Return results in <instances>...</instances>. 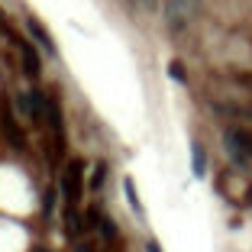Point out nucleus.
Returning a JSON list of instances; mask_svg holds the SVG:
<instances>
[{
    "label": "nucleus",
    "instance_id": "f03ea898",
    "mask_svg": "<svg viewBox=\"0 0 252 252\" xmlns=\"http://www.w3.org/2000/svg\"><path fill=\"white\" fill-rule=\"evenodd\" d=\"M81 171H84L81 162H68L65 175H62V194H65V207L68 210L78 207V197H81Z\"/></svg>",
    "mask_w": 252,
    "mask_h": 252
},
{
    "label": "nucleus",
    "instance_id": "7ed1b4c3",
    "mask_svg": "<svg viewBox=\"0 0 252 252\" xmlns=\"http://www.w3.org/2000/svg\"><path fill=\"white\" fill-rule=\"evenodd\" d=\"M191 10H194V0H168L165 13H168V23H171V26H185L188 16H191Z\"/></svg>",
    "mask_w": 252,
    "mask_h": 252
},
{
    "label": "nucleus",
    "instance_id": "2eb2a0df",
    "mask_svg": "<svg viewBox=\"0 0 252 252\" xmlns=\"http://www.w3.org/2000/svg\"><path fill=\"white\" fill-rule=\"evenodd\" d=\"M32 252H49V249H32Z\"/></svg>",
    "mask_w": 252,
    "mask_h": 252
},
{
    "label": "nucleus",
    "instance_id": "9d476101",
    "mask_svg": "<svg viewBox=\"0 0 252 252\" xmlns=\"http://www.w3.org/2000/svg\"><path fill=\"white\" fill-rule=\"evenodd\" d=\"M100 233H104L107 239H113V236H117V223H113V220H100Z\"/></svg>",
    "mask_w": 252,
    "mask_h": 252
},
{
    "label": "nucleus",
    "instance_id": "39448f33",
    "mask_svg": "<svg viewBox=\"0 0 252 252\" xmlns=\"http://www.w3.org/2000/svg\"><path fill=\"white\" fill-rule=\"evenodd\" d=\"M0 126H3L7 139L13 142L16 149H23V146H26V139H23V133H20V126H16V120L10 117V110H3V113H0Z\"/></svg>",
    "mask_w": 252,
    "mask_h": 252
},
{
    "label": "nucleus",
    "instance_id": "f8f14e48",
    "mask_svg": "<svg viewBox=\"0 0 252 252\" xmlns=\"http://www.w3.org/2000/svg\"><path fill=\"white\" fill-rule=\"evenodd\" d=\"M74 252H94V249H91L88 243H81V246H78V249H74Z\"/></svg>",
    "mask_w": 252,
    "mask_h": 252
},
{
    "label": "nucleus",
    "instance_id": "1a4fd4ad",
    "mask_svg": "<svg viewBox=\"0 0 252 252\" xmlns=\"http://www.w3.org/2000/svg\"><path fill=\"white\" fill-rule=\"evenodd\" d=\"M104 175H107V165L100 162V165H97V168H94V178H91V188H94V191H97V188H100V185H104Z\"/></svg>",
    "mask_w": 252,
    "mask_h": 252
},
{
    "label": "nucleus",
    "instance_id": "4468645a",
    "mask_svg": "<svg viewBox=\"0 0 252 252\" xmlns=\"http://www.w3.org/2000/svg\"><path fill=\"white\" fill-rule=\"evenodd\" d=\"M246 204H252V188H249V191H246Z\"/></svg>",
    "mask_w": 252,
    "mask_h": 252
},
{
    "label": "nucleus",
    "instance_id": "f257e3e1",
    "mask_svg": "<svg viewBox=\"0 0 252 252\" xmlns=\"http://www.w3.org/2000/svg\"><path fill=\"white\" fill-rule=\"evenodd\" d=\"M226 152L239 168H252V133L246 129H226Z\"/></svg>",
    "mask_w": 252,
    "mask_h": 252
},
{
    "label": "nucleus",
    "instance_id": "ddd939ff",
    "mask_svg": "<svg viewBox=\"0 0 252 252\" xmlns=\"http://www.w3.org/2000/svg\"><path fill=\"white\" fill-rule=\"evenodd\" d=\"M146 249H149V252H158V246H156V243H149V246H146Z\"/></svg>",
    "mask_w": 252,
    "mask_h": 252
},
{
    "label": "nucleus",
    "instance_id": "9b49d317",
    "mask_svg": "<svg viewBox=\"0 0 252 252\" xmlns=\"http://www.w3.org/2000/svg\"><path fill=\"white\" fill-rule=\"evenodd\" d=\"M168 71H171V78H175V81H185V68H181V62H171Z\"/></svg>",
    "mask_w": 252,
    "mask_h": 252
},
{
    "label": "nucleus",
    "instance_id": "423d86ee",
    "mask_svg": "<svg viewBox=\"0 0 252 252\" xmlns=\"http://www.w3.org/2000/svg\"><path fill=\"white\" fill-rule=\"evenodd\" d=\"M26 30H30V36L36 39L39 45H42L45 52H55V45H52V39H49V32L42 30V23H39V20H32V16H30V20H26Z\"/></svg>",
    "mask_w": 252,
    "mask_h": 252
},
{
    "label": "nucleus",
    "instance_id": "0eeeda50",
    "mask_svg": "<svg viewBox=\"0 0 252 252\" xmlns=\"http://www.w3.org/2000/svg\"><path fill=\"white\" fill-rule=\"evenodd\" d=\"M191 168H194V175H204V168H207V158H204V149H200V142H194L191 146Z\"/></svg>",
    "mask_w": 252,
    "mask_h": 252
},
{
    "label": "nucleus",
    "instance_id": "6e6552de",
    "mask_svg": "<svg viewBox=\"0 0 252 252\" xmlns=\"http://www.w3.org/2000/svg\"><path fill=\"white\" fill-rule=\"evenodd\" d=\"M123 188H126V197H129V207H133L136 214H142V207H139V197H136V188H133V178H126V181H123Z\"/></svg>",
    "mask_w": 252,
    "mask_h": 252
},
{
    "label": "nucleus",
    "instance_id": "20e7f679",
    "mask_svg": "<svg viewBox=\"0 0 252 252\" xmlns=\"http://www.w3.org/2000/svg\"><path fill=\"white\" fill-rule=\"evenodd\" d=\"M16 45H20V55H23V71L30 74V78H36V74H39V55H36V49H32L30 42H23V39H16Z\"/></svg>",
    "mask_w": 252,
    "mask_h": 252
}]
</instances>
